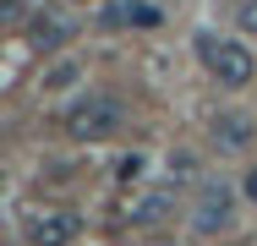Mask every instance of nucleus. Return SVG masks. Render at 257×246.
I'll return each mask as SVG.
<instances>
[{
  "mask_svg": "<svg viewBox=\"0 0 257 246\" xmlns=\"http://www.w3.org/2000/svg\"><path fill=\"white\" fill-rule=\"evenodd\" d=\"M197 55H203L208 77L219 82V88H246L257 77V60L246 44H235V39H213V33H197Z\"/></svg>",
  "mask_w": 257,
  "mask_h": 246,
  "instance_id": "nucleus-1",
  "label": "nucleus"
},
{
  "mask_svg": "<svg viewBox=\"0 0 257 246\" xmlns=\"http://www.w3.org/2000/svg\"><path fill=\"white\" fill-rule=\"evenodd\" d=\"M120 126H126V109H120V98H109V93H88V98H77L66 109V132L77 143H104Z\"/></svg>",
  "mask_w": 257,
  "mask_h": 246,
  "instance_id": "nucleus-2",
  "label": "nucleus"
},
{
  "mask_svg": "<svg viewBox=\"0 0 257 246\" xmlns=\"http://www.w3.org/2000/svg\"><path fill=\"white\" fill-rule=\"evenodd\" d=\"M230 224H235V192L224 181H208L197 192V208H192V230L197 235H224Z\"/></svg>",
  "mask_w": 257,
  "mask_h": 246,
  "instance_id": "nucleus-3",
  "label": "nucleus"
},
{
  "mask_svg": "<svg viewBox=\"0 0 257 246\" xmlns=\"http://www.w3.org/2000/svg\"><path fill=\"white\" fill-rule=\"evenodd\" d=\"M22 235H28V246H71V241H77V213L39 208V213H28Z\"/></svg>",
  "mask_w": 257,
  "mask_h": 246,
  "instance_id": "nucleus-4",
  "label": "nucleus"
},
{
  "mask_svg": "<svg viewBox=\"0 0 257 246\" xmlns=\"http://www.w3.org/2000/svg\"><path fill=\"white\" fill-rule=\"evenodd\" d=\"M99 22H104V28H159V22H164V11L148 6V0H109Z\"/></svg>",
  "mask_w": 257,
  "mask_h": 246,
  "instance_id": "nucleus-5",
  "label": "nucleus"
},
{
  "mask_svg": "<svg viewBox=\"0 0 257 246\" xmlns=\"http://www.w3.org/2000/svg\"><path fill=\"white\" fill-rule=\"evenodd\" d=\"M246 143H252V120L246 115H219L213 120V148L219 153H241Z\"/></svg>",
  "mask_w": 257,
  "mask_h": 246,
  "instance_id": "nucleus-6",
  "label": "nucleus"
},
{
  "mask_svg": "<svg viewBox=\"0 0 257 246\" xmlns=\"http://www.w3.org/2000/svg\"><path fill=\"white\" fill-rule=\"evenodd\" d=\"M115 175H120V181H143V153H126V159L115 164Z\"/></svg>",
  "mask_w": 257,
  "mask_h": 246,
  "instance_id": "nucleus-7",
  "label": "nucleus"
},
{
  "mask_svg": "<svg viewBox=\"0 0 257 246\" xmlns=\"http://www.w3.org/2000/svg\"><path fill=\"white\" fill-rule=\"evenodd\" d=\"M33 33H39V44H60V22H44V17H39Z\"/></svg>",
  "mask_w": 257,
  "mask_h": 246,
  "instance_id": "nucleus-8",
  "label": "nucleus"
},
{
  "mask_svg": "<svg viewBox=\"0 0 257 246\" xmlns=\"http://www.w3.org/2000/svg\"><path fill=\"white\" fill-rule=\"evenodd\" d=\"M241 33H252V39H257V0L241 6Z\"/></svg>",
  "mask_w": 257,
  "mask_h": 246,
  "instance_id": "nucleus-9",
  "label": "nucleus"
},
{
  "mask_svg": "<svg viewBox=\"0 0 257 246\" xmlns=\"http://www.w3.org/2000/svg\"><path fill=\"white\" fill-rule=\"evenodd\" d=\"M71 77H77V71H71V66H60V71H50V77H44V88H66Z\"/></svg>",
  "mask_w": 257,
  "mask_h": 246,
  "instance_id": "nucleus-10",
  "label": "nucleus"
},
{
  "mask_svg": "<svg viewBox=\"0 0 257 246\" xmlns=\"http://www.w3.org/2000/svg\"><path fill=\"white\" fill-rule=\"evenodd\" d=\"M241 186H246V197L257 202V170H246V181H241Z\"/></svg>",
  "mask_w": 257,
  "mask_h": 246,
  "instance_id": "nucleus-11",
  "label": "nucleus"
},
{
  "mask_svg": "<svg viewBox=\"0 0 257 246\" xmlns=\"http://www.w3.org/2000/svg\"><path fill=\"white\" fill-rule=\"evenodd\" d=\"M0 11H6V17H17V11H22V0H0Z\"/></svg>",
  "mask_w": 257,
  "mask_h": 246,
  "instance_id": "nucleus-12",
  "label": "nucleus"
}]
</instances>
